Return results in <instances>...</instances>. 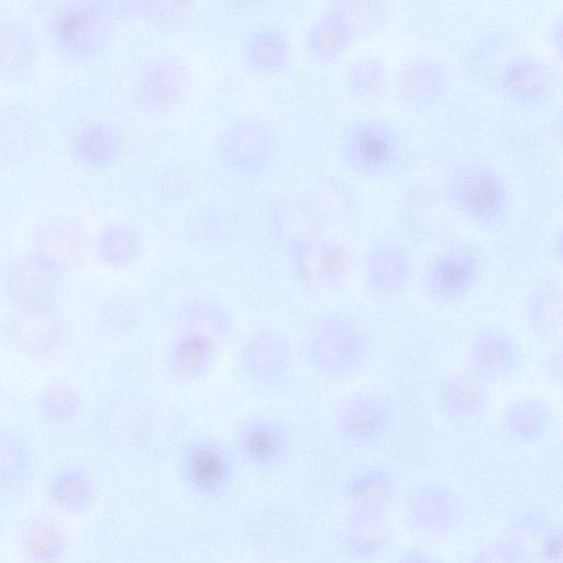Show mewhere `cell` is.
Instances as JSON below:
<instances>
[{"label": "cell", "mask_w": 563, "mask_h": 563, "mask_svg": "<svg viewBox=\"0 0 563 563\" xmlns=\"http://www.w3.org/2000/svg\"><path fill=\"white\" fill-rule=\"evenodd\" d=\"M369 340L364 328L352 317L331 313L311 328L306 342L309 365L329 380H344L364 364Z\"/></svg>", "instance_id": "obj_1"}, {"label": "cell", "mask_w": 563, "mask_h": 563, "mask_svg": "<svg viewBox=\"0 0 563 563\" xmlns=\"http://www.w3.org/2000/svg\"><path fill=\"white\" fill-rule=\"evenodd\" d=\"M444 192L460 213L482 228H500L509 218L507 186L495 169L484 164L471 163L456 169Z\"/></svg>", "instance_id": "obj_2"}, {"label": "cell", "mask_w": 563, "mask_h": 563, "mask_svg": "<svg viewBox=\"0 0 563 563\" xmlns=\"http://www.w3.org/2000/svg\"><path fill=\"white\" fill-rule=\"evenodd\" d=\"M177 470L186 489L207 504L227 500L236 484L234 457L211 439L187 442L179 453Z\"/></svg>", "instance_id": "obj_3"}, {"label": "cell", "mask_w": 563, "mask_h": 563, "mask_svg": "<svg viewBox=\"0 0 563 563\" xmlns=\"http://www.w3.org/2000/svg\"><path fill=\"white\" fill-rule=\"evenodd\" d=\"M402 154L400 134L379 119H361L350 123L341 134L339 155L352 172L364 176H385L399 164Z\"/></svg>", "instance_id": "obj_4"}, {"label": "cell", "mask_w": 563, "mask_h": 563, "mask_svg": "<svg viewBox=\"0 0 563 563\" xmlns=\"http://www.w3.org/2000/svg\"><path fill=\"white\" fill-rule=\"evenodd\" d=\"M485 271L482 253L470 243H454L437 252L421 276L424 295L434 303L465 300L479 285Z\"/></svg>", "instance_id": "obj_5"}, {"label": "cell", "mask_w": 563, "mask_h": 563, "mask_svg": "<svg viewBox=\"0 0 563 563\" xmlns=\"http://www.w3.org/2000/svg\"><path fill=\"white\" fill-rule=\"evenodd\" d=\"M276 151L275 130L267 121L254 117L233 120L217 140V152L223 165L245 175L265 172L273 164Z\"/></svg>", "instance_id": "obj_6"}, {"label": "cell", "mask_w": 563, "mask_h": 563, "mask_svg": "<svg viewBox=\"0 0 563 563\" xmlns=\"http://www.w3.org/2000/svg\"><path fill=\"white\" fill-rule=\"evenodd\" d=\"M112 13L103 2H81L60 9L52 29L58 45L76 56H88L108 42Z\"/></svg>", "instance_id": "obj_7"}, {"label": "cell", "mask_w": 563, "mask_h": 563, "mask_svg": "<svg viewBox=\"0 0 563 563\" xmlns=\"http://www.w3.org/2000/svg\"><path fill=\"white\" fill-rule=\"evenodd\" d=\"M462 505L455 490L439 481L416 486L407 496L404 514L415 531L445 537L455 531L462 520Z\"/></svg>", "instance_id": "obj_8"}, {"label": "cell", "mask_w": 563, "mask_h": 563, "mask_svg": "<svg viewBox=\"0 0 563 563\" xmlns=\"http://www.w3.org/2000/svg\"><path fill=\"white\" fill-rule=\"evenodd\" d=\"M184 63L170 54L150 57L139 70L133 98L139 109L151 114L165 113L176 107L187 87Z\"/></svg>", "instance_id": "obj_9"}, {"label": "cell", "mask_w": 563, "mask_h": 563, "mask_svg": "<svg viewBox=\"0 0 563 563\" xmlns=\"http://www.w3.org/2000/svg\"><path fill=\"white\" fill-rule=\"evenodd\" d=\"M59 278L33 255L11 262L2 284L8 300L20 312H56Z\"/></svg>", "instance_id": "obj_10"}, {"label": "cell", "mask_w": 563, "mask_h": 563, "mask_svg": "<svg viewBox=\"0 0 563 563\" xmlns=\"http://www.w3.org/2000/svg\"><path fill=\"white\" fill-rule=\"evenodd\" d=\"M236 448L250 467L262 474H275L289 462L292 440L283 423L258 417L239 427Z\"/></svg>", "instance_id": "obj_11"}, {"label": "cell", "mask_w": 563, "mask_h": 563, "mask_svg": "<svg viewBox=\"0 0 563 563\" xmlns=\"http://www.w3.org/2000/svg\"><path fill=\"white\" fill-rule=\"evenodd\" d=\"M393 412L380 397L362 393L350 396L336 409L333 426L336 433L350 444L371 446L388 434Z\"/></svg>", "instance_id": "obj_12"}, {"label": "cell", "mask_w": 563, "mask_h": 563, "mask_svg": "<svg viewBox=\"0 0 563 563\" xmlns=\"http://www.w3.org/2000/svg\"><path fill=\"white\" fill-rule=\"evenodd\" d=\"M413 272L408 250L398 241L384 238L368 250L364 263V282L377 298L391 299L404 294Z\"/></svg>", "instance_id": "obj_13"}, {"label": "cell", "mask_w": 563, "mask_h": 563, "mask_svg": "<svg viewBox=\"0 0 563 563\" xmlns=\"http://www.w3.org/2000/svg\"><path fill=\"white\" fill-rule=\"evenodd\" d=\"M4 335L16 352L32 358H44L66 344L68 330L57 312L16 311L5 323Z\"/></svg>", "instance_id": "obj_14"}, {"label": "cell", "mask_w": 563, "mask_h": 563, "mask_svg": "<svg viewBox=\"0 0 563 563\" xmlns=\"http://www.w3.org/2000/svg\"><path fill=\"white\" fill-rule=\"evenodd\" d=\"M521 362L522 351L517 339L504 330L485 329L471 340L470 373L485 385L509 378Z\"/></svg>", "instance_id": "obj_15"}, {"label": "cell", "mask_w": 563, "mask_h": 563, "mask_svg": "<svg viewBox=\"0 0 563 563\" xmlns=\"http://www.w3.org/2000/svg\"><path fill=\"white\" fill-rule=\"evenodd\" d=\"M240 361L243 372L251 380L262 386H275L289 374L291 346L280 332L260 330L244 341Z\"/></svg>", "instance_id": "obj_16"}, {"label": "cell", "mask_w": 563, "mask_h": 563, "mask_svg": "<svg viewBox=\"0 0 563 563\" xmlns=\"http://www.w3.org/2000/svg\"><path fill=\"white\" fill-rule=\"evenodd\" d=\"M497 81L507 97L527 107L547 103L555 89L552 69L529 55H517L505 62L498 70Z\"/></svg>", "instance_id": "obj_17"}, {"label": "cell", "mask_w": 563, "mask_h": 563, "mask_svg": "<svg viewBox=\"0 0 563 563\" xmlns=\"http://www.w3.org/2000/svg\"><path fill=\"white\" fill-rule=\"evenodd\" d=\"M299 278L309 286L335 288L346 279L351 257L346 247L336 241L302 244L295 255Z\"/></svg>", "instance_id": "obj_18"}, {"label": "cell", "mask_w": 563, "mask_h": 563, "mask_svg": "<svg viewBox=\"0 0 563 563\" xmlns=\"http://www.w3.org/2000/svg\"><path fill=\"white\" fill-rule=\"evenodd\" d=\"M390 542L386 515L350 510L339 529V545L355 562L380 558Z\"/></svg>", "instance_id": "obj_19"}, {"label": "cell", "mask_w": 563, "mask_h": 563, "mask_svg": "<svg viewBox=\"0 0 563 563\" xmlns=\"http://www.w3.org/2000/svg\"><path fill=\"white\" fill-rule=\"evenodd\" d=\"M448 82L446 69L439 60L415 57L399 68L396 87L402 103L412 109H424L444 95Z\"/></svg>", "instance_id": "obj_20"}, {"label": "cell", "mask_w": 563, "mask_h": 563, "mask_svg": "<svg viewBox=\"0 0 563 563\" xmlns=\"http://www.w3.org/2000/svg\"><path fill=\"white\" fill-rule=\"evenodd\" d=\"M486 385L468 373L451 374L437 389V405L443 417L454 423L473 422L487 411Z\"/></svg>", "instance_id": "obj_21"}, {"label": "cell", "mask_w": 563, "mask_h": 563, "mask_svg": "<svg viewBox=\"0 0 563 563\" xmlns=\"http://www.w3.org/2000/svg\"><path fill=\"white\" fill-rule=\"evenodd\" d=\"M82 234L69 221H52L36 232L30 253L59 279L75 267L81 256Z\"/></svg>", "instance_id": "obj_22"}, {"label": "cell", "mask_w": 563, "mask_h": 563, "mask_svg": "<svg viewBox=\"0 0 563 563\" xmlns=\"http://www.w3.org/2000/svg\"><path fill=\"white\" fill-rule=\"evenodd\" d=\"M398 493V482L383 466H367L354 472L342 485L350 510L386 515Z\"/></svg>", "instance_id": "obj_23"}, {"label": "cell", "mask_w": 563, "mask_h": 563, "mask_svg": "<svg viewBox=\"0 0 563 563\" xmlns=\"http://www.w3.org/2000/svg\"><path fill=\"white\" fill-rule=\"evenodd\" d=\"M291 42L284 30L272 24L254 26L242 43V58L246 67L258 75L284 71L291 60Z\"/></svg>", "instance_id": "obj_24"}, {"label": "cell", "mask_w": 563, "mask_h": 563, "mask_svg": "<svg viewBox=\"0 0 563 563\" xmlns=\"http://www.w3.org/2000/svg\"><path fill=\"white\" fill-rule=\"evenodd\" d=\"M354 33L344 4L335 3L309 24L305 34V46L314 59L332 60L346 48Z\"/></svg>", "instance_id": "obj_25"}, {"label": "cell", "mask_w": 563, "mask_h": 563, "mask_svg": "<svg viewBox=\"0 0 563 563\" xmlns=\"http://www.w3.org/2000/svg\"><path fill=\"white\" fill-rule=\"evenodd\" d=\"M217 344V341L205 334L181 330L170 342L166 353L169 373L183 382L199 379L210 369Z\"/></svg>", "instance_id": "obj_26"}, {"label": "cell", "mask_w": 563, "mask_h": 563, "mask_svg": "<svg viewBox=\"0 0 563 563\" xmlns=\"http://www.w3.org/2000/svg\"><path fill=\"white\" fill-rule=\"evenodd\" d=\"M19 548L27 563H63L68 551V537L54 518L34 516L21 527Z\"/></svg>", "instance_id": "obj_27"}, {"label": "cell", "mask_w": 563, "mask_h": 563, "mask_svg": "<svg viewBox=\"0 0 563 563\" xmlns=\"http://www.w3.org/2000/svg\"><path fill=\"white\" fill-rule=\"evenodd\" d=\"M46 496L58 510L68 515H80L92 507L96 500V484L84 466L68 464L49 477Z\"/></svg>", "instance_id": "obj_28"}, {"label": "cell", "mask_w": 563, "mask_h": 563, "mask_svg": "<svg viewBox=\"0 0 563 563\" xmlns=\"http://www.w3.org/2000/svg\"><path fill=\"white\" fill-rule=\"evenodd\" d=\"M500 421L503 429L512 440L523 444H534L549 433L552 413L544 400L523 397L505 407Z\"/></svg>", "instance_id": "obj_29"}, {"label": "cell", "mask_w": 563, "mask_h": 563, "mask_svg": "<svg viewBox=\"0 0 563 563\" xmlns=\"http://www.w3.org/2000/svg\"><path fill=\"white\" fill-rule=\"evenodd\" d=\"M559 283H537L525 299V313L530 329L541 338H552L562 325L563 296Z\"/></svg>", "instance_id": "obj_30"}, {"label": "cell", "mask_w": 563, "mask_h": 563, "mask_svg": "<svg viewBox=\"0 0 563 563\" xmlns=\"http://www.w3.org/2000/svg\"><path fill=\"white\" fill-rule=\"evenodd\" d=\"M73 148L81 163L91 167H106L118 158L122 150V137L110 123L93 121L76 132Z\"/></svg>", "instance_id": "obj_31"}, {"label": "cell", "mask_w": 563, "mask_h": 563, "mask_svg": "<svg viewBox=\"0 0 563 563\" xmlns=\"http://www.w3.org/2000/svg\"><path fill=\"white\" fill-rule=\"evenodd\" d=\"M144 250L142 232L133 224L114 222L100 232L96 254L106 266L123 268L135 263Z\"/></svg>", "instance_id": "obj_32"}, {"label": "cell", "mask_w": 563, "mask_h": 563, "mask_svg": "<svg viewBox=\"0 0 563 563\" xmlns=\"http://www.w3.org/2000/svg\"><path fill=\"white\" fill-rule=\"evenodd\" d=\"M33 473V454L26 442L15 433L0 431V490L23 488Z\"/></svg>", "instance_id": "obj_33"}, {"label": "cell", "mask_w": 563, "mask_h": 563, "mask_svg": "<svg viewBox=\"0 0 563 563\" xmlns=\"http://www.w3.org/2000/svg\"><path fill=\"white\" fill-rule=\"evenodd\" d=\"M84 400L78 389L69 383L54 382L40 393L36 411L48 424L64 426L75 421L82 411Z\"/></svg>", "instance_id": "obj_34"}, {"label": "cell", "mask_w": 563, "mask_h": 563, "mask_svg": "<svg viewBox=\"0 0 563 563\" xmlns=\"http://www.w3.org/2000/svg\"><path fill=\"white\" fill-rule=\"evenodd\" d=\"M183 330L205 334L214 341L227 338L232 331V318L221 306L207 301L188 302L180 311Z\"/></svg>", "instance_id": "obj_35"}, {"label": "cell", "mask_w": 563, "mask_h": 563, "mask_svg": "<svg viewBox=\"0 0 563 563\" xmlns=\"http://www.w3.org/2000/svg\"><path fill=\"white\" fill-rule=\"evenodd\" d=\"M388 82V73L384 63L376 57H362L346 68L344 84L356 98L374 99L383 93Z\"/></svg>", "instance_id": "obj_36"}, {"label": "cell", "mask_w": 563, "mask_h": 563, "mask_svg": "<svg viewBox=\"0 0 563 563\" xmlns=\"http://www.w3.org/2000/svg\"><path fill=\"white\" fill-rule=\"evenodd\" d=\"M33 55V43L21 26H0V70L11 74L26 69Z\"/></svg>", "instance_id": "obj_37"}, {"label": "cell", "mask_w": 563, "mask_h": 563, "mask_svg": "<svg viewBox=\"0 0 563 563\" xmlns=\"http://www.w3.org/2000/svg\"><path fill=\"white\" fill-rule=\"evenodd\" d=\"M467 563H527V550L520 539L505 536L481 547Z\"/></svg>", "instance_id": "obj_38"}, {"label": "cell", "mask_w": 563, "mask_h": 563, "mask_svg": "<svg viewBox=\"0 0 563 563\" xmlns=\"http://www.w3.org/2000/svg\"><path fill=\"white\" fill-rule=\"evenodd\" d=\"M135 309L125 298L109 299L101 308L100 322L110 331H123L133 323Z\"/></svg>", "instance_id": "obj_39"}, {"label": "cell", "mask_w": 563, "mask_h": 563, "mask_svg": "<svg viewBox=\"0 0 563 563\" xmlns=\"http://www.w3.org/2000/svg\"><path fill=\"white\" fill-rule=\"evenodd\" d=\"M188 5L186 1H134L126 9L152 21L166 22L180 15Z\"/></svg>", "instance_id": "obj_40"}, {"label": "cell", "mask_w": 563, "mask_h": 563, "mask_svg": "<svg viewBox=\"0 0 563 563\" xmlns=\"http://www.w3.org/2000/svg\"><path fill=\"white\" fill-rule=\"evenodd\" d=\"M538 556L541 563H563V528L560 523L547 526L539 539Z\"/></svg>", "instance_id": "obj_41"}, {"label": "cell", "mask_w": 563, "mask_h": 563, "mask_svg": "<svg viewBox=\"0 0 563 563\" xmlns=\"http://www.w3.org/2000/svg\"><path fill=\"white\" fill-rule=\"evenodd\" d=\"M394 563H441L433 552L422 548H411L402 552Z\"/></svg>", "instance_id": "obj_42"}]
</instances>
